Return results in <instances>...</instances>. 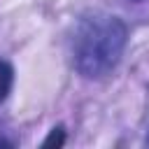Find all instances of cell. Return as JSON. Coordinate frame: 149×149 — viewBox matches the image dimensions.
I'll return each mask as SVG.
<instances>
[{
  "instance_id": "obj_1",
  "label": "cell",
  "mask_w": 149,
  "mask_h": 149,
  "mask_svg": "<svg viewBox=\"0 0 149 149\" xmlns=\"http://www.w3.org/2000/svg\"><path fill=\"white\" fill-rule=\"evenodd\" d=\"M126 47V26L112 14L84 16L74 30L72 56L74 68L86 79H100L109 74L121 61Z\"/></svg>"
},
{
  "instance_id": "obj_2",
  "label": "cell",
  "mask_w": 149,
  "mask_h": 149,
  "mask_svg": "<svg viewBox=\"0 0 149 149\" xmlns=\"http://www.w3.org/2000/svg\"><path fill=\"white\" fill-rule=\"evenodd\" d=\"M12 84H14V68L0 58V102L9 95L12 91Z\"/></svg>"
},
{
  "instance_id": "obj_3",
  "label": "cell",
  "mask_w": 149,
  "mask_h": 149,
  "mask_svg": "<svg viewBox=\"0 0 149 149\" xmlns=\"http://www.w3.org/2000/svg\"><path fill=\"white\" fill-rule=\"evenodd\" d=\"M63 142H65V130H63V126H58L49 133V137L42 142V147H63Z\"/></svg>"
},
{
  "instance_id": "obj_4",
  "label": "cell",
  "mask_w": 149,
  "mask_h": 149,
  "mask_svg": "<svg viewBox=\"0 0 149 149\" xmlns=\"http://www.w3.org/2000/svg\"><path fill=\"white\" fill-rule=\"evenodd\" d=\"M147 144H149V135H147Z\"/></svg>"
},
{
  "instance_id": "obj_5",
  "label": "cell",
  "mask_w": 149,
  "mask_h": 149,
  "mask_svg": "<svg viewBox=\"0 0 149 149\" xmlns=\"http://www.w3.org/2000/svg\"><path fill=\"white\" fill-rule=\"evenodd\" d=\"M133 2H140V0H133Z\"/></svg>"
}]
</instances>
